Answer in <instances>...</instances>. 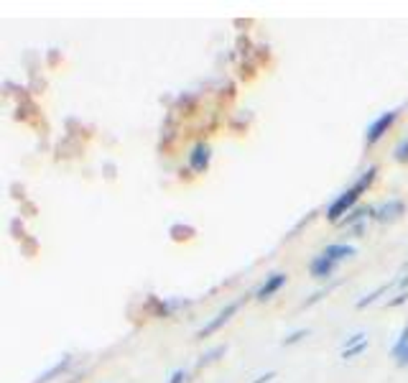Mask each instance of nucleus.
<instances>
[{"mask_svg": "<svg viewBox=\"0 0 408 383\" xmlns=\"http://www.w3.org/2000/svg\"><path fill=\"white\" fill-rule=\"evenodd\" d=\"M184 381H186V370L179 368V370H174V373H171V381L169 383H184Z\"/></svg>", "mask_w": 408, "mask_h": 383, "instance_id": "20", "label": "nucleus"}, {"mask_svg": "<svg viewBox=\"0 0 408 383\" xmlns=\"http://www.w3.org/2000/svg\"><path fill=\"white\" fill-rule=\"evenodd\" d=\"M365 340H367V335H365V332H355L352 337H347L345 350H347V348H355V345H360V342H365Z\"/></svg>", "mask_w": 408, "mask_h": 383, "instance_id": "17", "label": "nucleus"}, {"mask_svg": "<svg viewBox=\"0 0 408 383\" xmlns=\"http://www.w3.org/2000/svg\"><path fill=\"white\" fill-rule=\"evenodd\" d=\"M406 213V205H403L401 199H388L386 205H380V207H375V220H380V222H393V220H398L401 215Z\"/></svg>", "mask_w": 408, "mask_h": 383, "instance_id": "5", "label": "nucleus"}, {"mask_svg": "<svg viewBox=\"0 0 408 383\" xmlns=\"http://www.w3.org/2000/svg\"><path fill=\"white\" fill-rule=\"evenodd\" d=\"M210 161H212V149L204 141H199L189 154V169L197 171V174H204V171L210 169Z\"/></svg>", "mask_w": 408, "mask_h": 383, "instance_id": "3", "label": "nucleus"}, {"mask_svg": "<svg viewBox=\"0 0 408 383\" xmlns=\"http://www.w3.org/2000/svg\"><path fill=\"white\" fill-rule=\"evenodd\" d=\"M191 235H194V227H189V225H171V238H174V241H189Z\"/></svg>", "mask_w": 408, "mask_h": 383, "instance_id": "12", "label": "nucleus"}, {"mask_svg": "<svg viewBox=\"0 0 408 383\" xmlns=\"http://www.w3.org/2000/svg\"><path fill=\"white\" fill-rule=\"evenodd\" d=\"M375 215V207H355L350 215H347L345 220L339 222V225H345V227H355L358 222H365L367 217H373Z\"/></svg>", "mask_w": 408, "mask_h": 383, "instance_id": "10", "label": "nucleus"}, {"mask_svg": "<svg viewBox=\"0 0 408 383\" xmlns=\"http://www.w3.org/2000/svg\"><path fill=\"white\" fill-rule=\"evenodd\" d=\"M395 286H398V289H401V291H406V286H408V276H401V278H398V281H395Z\"/></svg>", "mask_w": 408, "mask_h": 383, "instance_id": "24", "label": "nucleus"}, {"mask_svg": "<svg viewBox=\"0 0 408 383\" xmlns=\"http://www.w3.org/2000/svg\"><path fill=\"white\" fill-rule=\"evenodd\" d=\"M395 118H398V110H388V113L378 115L370 126H367V133H365V143L367 146H375V143L383 138V135L390 130V126L395 123Z\"/></svg>", "mask_w": 408, "mask_h": 383, "instance_id": "2", "label": "nucleus"}, {"mask_svg": "<svg viewBox=\"0 0 408 383\" xmlns=\"http://www.w3.org/2000/svg\"><path fill=\"white\" fill-rule=\"evenodd\" d=\"M375 174H378V169L375 166H370V169L362 174V177L355 182V184L350 187L347 192H342L334 202H332L329 207H327V220L329 222H342L347 217V215L355 210V205H358V199H360V194L362 192H367L370 189V184L375 182Z\"/></svg>", "mask_w": 408, "mask_h": 383, "instance_id": "1", "label": "nucleus"}, {"mask_svg": "<svg viewBox=\"0 0 408 383\" xmlns=\"http://www.w3.org/2000/svg\"><path fill=\"white\" fill-rule=\"evenodd\" d=\"M365 225H367V220H365V222H358V225L352 227V233H355V238H362V233H365Z\"/></svg>", "mask_w": 408, "mask_h": 383, "instance_id": "22", "label": "nucleus"}, {"mask_svg": "<svg viewBox=\"0 0 408 383\" xmlns=\"http://www.w3.org/2000/svg\"><path fill=\"white\" fill-rule=\"evenodd\" d=\"M334 269H337V263L332 261V258H327V255H314L309 263V271L314 278H329L332 274H334Z\"/></svg>", "mask_w": 408, "mask_h": 383, "instance_id": "7", "label": "nucleus"}, {"mask_svg": "<svg viewBox=\"0 0 408 383\" xmlns=\"http://www.w3.org/2000/svg\"><path fill=\"white\" fill-rule=\"evenodd\" d=\"M406 365H408V348L398 355V368H406Z\"/></svg>", "mask_w": 408, "mask_h": 383, "instance_id": "23", "label": "nucleus"}, {"mask_svg": "<svg viewBox=\"0 0 408 383\" xmlns=\"http://www.w3.org/2000/svg\"><path fill=\"white\" fill-rule=\"evenodd\" d=\"M390 286H393V284H383V286H378V289H375V291H370L367 297H362V299H360V302H358V309H365L367 304H373V302H378L380 294H386V291L390 289Z\"/></svg>", "mask_w": 408, "mask_h": 383, "instance_id": "11", "label": "nucleus"}, {"mask_svg": "<svg viewBox=\"0 0 408 383\" xmlns=\"http://www.w3.org/2000/svg\"><path fill=\"white\" fill-rule=\"evenodd\" d=\"M406 302H408V291H401L398 297L388 302V307H401V304H406Z\"/></svg>", "mask_w": 408, "mask_h": 383, "instance_id": "19", "label": "nucleus"}, {"mask_svg": "<svg viewBox=\"0 0 408 383\" xmlns=\"http://www.w3.org/2000/svg\"><path fill=\"white\" fill-rule=\"evenodd\" d=\"M273 378H276V373H273V370H268V373H263V376L255 378L253 383H268V381H273Z\"/></svg>", "mask_w": 408, "mask_h": 383, "instance_id": "21", "label": "nucleus"}, {"mask_svg": "<svg viewBox=\"0 0 408 383\" xmlns=\"http://www.w3.org/2000/svg\"><path fill=\"white\" fill-rule=\"evenodd\" d=\"M324 255H327V258H332L334 263H339L342 258H350V255H355V246H347V243H332V246H327V248H324Z\"/></svg>", "mask_w": 408, "mask_h": 383, "instance_id": "9", "label": "nucleus"}, {"mask_svg": "<svg viewBox=\"0 0 408 383\" xmlns=\"http://www.w3.org/2000/svg\"><path fill=\"white\" fill-rule=\"evenodd\" d=\"M286 281H289V276H286V274H271V276H268L266 281L261 284V289L255 291V299L266 302V299L273 297L276 291H281L283 286H286Z\"/></svg>", "mask_w": 408, "mask_h": 383, "instance_id": "6", "label": "nucleus"}, {"mask_svg": "<svg viewBox=\"0 0 408 383\" xmlns=\"http://www.w3.org/2000/svg\"><path fill=\"white\" fill-rule=\"evenodd\" d=\"M225 350H227L225 345H217V348H215V350H210V353H207V355H202V358H199L197 365H199V368H204V365H210V363L217 361L219 355H225Z\"/></svg>", "mask_w": 408, "mask_h": 383, "instance_id": "13", "label": "nucleus"}, {"mask_svg": "<svg viewBox=\"0 0 408 383\" xmlns=\"http://www.w3.org/2000/svg\"><path fill=\"white\" fill-rule=\"evenodd\" d=\"M69 365H72V355H64L62 361L54 363V365H51V368L46 370V373H41V376L36 378L34 383H51L54 378H59L62 373H67V368H69Z\"/></svg>", "mask_w": 408, "mask_h": 383, "instance_id": "8", "label": "nucleus"}, {"mask_svg": "<svg viewBox=\"0 0 408 383\" xmlns=\"http://www.w3.org/2000/svg\"><path fill=\"white\" fill-rule=\"evenodd\" d=\"M365 350H367V340L360 342V345H355V348L342 350V358H345V361H350V358H355V355H360V353H365Z\"/></svg>", "mask_w": 408, "mask_h": 383, "instance_id": "16", "label": "nucleus"}, {"mask_svg": "<svg viewBox=\"0 0 408 383\" xmlns=\"http://www.w3.org/2000/svg\"><path fill=\"white\" fill-rule=\"evenodd\" d=\"M406 348H408V322H406V325H403L401 335H398V340H395V345H393V355H395V358H398V355H401Z\"/></svg>", "mask_w": 408, "mask_h": 383, "instance_id": "15", "label": "nucleus"}, {"mask_svg": "<svg viewBox=\"0 0 408 383\" xmlns=\"http://www.w3.org/2000/svg\"><path fill=\"white\" fill-rule=\"evenodd\" d=\"M238 307H240V302H230V304H227L225 309H222V312L217 314V317H215V319H210V322H207V325H204L202 330H199V332H197V337H199V340H204V337H210L212 332H217L219 327L225 325L227 319H230V317H233L235 312H238Z\"/></svg>", "mask_w": 408, "mask_h": 383, "instance_id": "4", "label": "nucleus"}, {"mask_svg": "<svg viewBox=\"0 0 408 383\" xmlns=\"http://www.w3.org/2000/svg\"><path fill=\"white\" fill-rule=\"evenodd\" d=\"M306 337V330H296V332H291L286 340H283V345H296L299 340H304Z\"/></svg>", "mask_w": 408, "mask_h": 383, "instance_id": "18", "label": "nucleus"}, {"mask_svg": "<svg viewBox=\"0 0 408 383\" xmlns=\"http://www.w3.org/2000/svg\"><path fill=\"white\" fill-rule=\"evenodd\" d=\"M393 159L398 163H408V138H401L398 146L393 149Z\"/></svg>", "mask_w": 408, "mask_h": 383, "instance_id": "14", "label": "nucleus"}]
</instances>
